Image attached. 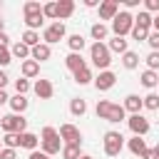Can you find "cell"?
<instances>
[{"label": "cell", "instance_id": "obj_1", "mask_svg": "<svg viewBox=\"0 0 159 159\" xmlns=\"http://www.w3.org/2000/svg\"><path fill=\"white\" fill-rule=\"evenodd\" d=\"M40 152H45L47 157H55V154H60L62 152V139H60V134H57V129L55 127H42V132H40Z\"/></svg>", "mask_w": 159, "mask_h": 159}, {"label": "cell", "instance_id": "obj_2", "mask_svg": "<svg viewBox=\"0 0 159 159\" xmlns=\"http://www.w3.org/2000/svg\"><path fill=\"white\" fill-rule=\"evenodd\" d=\"M89 60H92V65H94L99 72H104V70H109V65H112V52L107 50L104 42H92V47H89Z\"/></svg>", "mask_w": 159, "mask_h": 159}, {"label": "cell", "instance_id": "obj_3", "mask_svg": "<svg viewBox=\"0 0 159 159\" xmlns=\"http://www.w3.org/2000/svg\"><path fill=\"white\" fill-rule=\"evenodd\" d=\"M132 27H134V15L127 12V10H119V12L114 15V20H112V32H114V37L129 35Z\"/></svg>", "mask_w": 159, "mask_h": 159}, {"label": "cell", "instance_id": "obj_4", "mask_svg": "<svg viewBox=\"0 0 159 159\" xmlns=\"http://www.w3.org/2000/svg\"><path fill=\"white\" fill-rule=\"evenodd\" d=\"M0 127H2V132L5 134H22V132H27V119L22 117V114H5V117H0Z\"/></svg>", "mask_w": 159, "mask_h": 159}, {"label": "cell", "instance_id": "obj_5", "mask_svg": "<svg viewBox=\"0 0 159 159\" xmlns=\"http://www.w3.org/2000/svg\"><path fill=\"white\" fill-rule=\"evenodd\" d=\"M102 149H104V154H107V157H119V152L124 149V137H122V132H114V129L104 132Z\"/></svg>", "mask_w": 159, "mask_h": 159}, {"label": "cell", "instance_id": "obj_6", "mask_svg": "<svg viewBox=\"0 0 159 159\" xmlns=\"http://www.w3.org/2000/svg\"><path fill=\"white\" fill-rule=\"evenodd\" d=\"M67 35V30H65V22H52V25H47L45 30H42V42L45 45H55V42H60L62 37Z\"/></svg>", "mask_w": 159, "mask_h": 159}, {"label": "cell", "instance_id": "obj_7", "mask_svg": "<svg viewBox=\"0 0 159 159\" xmlns=\"http://www.w3.org/2000/svg\"><path fill=\"white\" fill-rule=\"evenodd\" d=\"M57 134H60V139H62L65 144H82V132H80L75 124H70V122L60 124Z\"/></svg>", "mask_w": 159, "mask_h": 159}, {"label": "cell", "instance_id": "obj_8", "mask_svg": "<svg viewBox=\"0 0 159 159\" xmlns=\"http://www.w3.org/2000/svg\"><path fill=\"white\" fill-rule=\"evenodd\" d=\"M127 127H129V132L134 137H144L149 132V119L142 117V114H129L127 117Z\"/></svg>", "mask_w": 159, "mask_h": 159}, {"label": "cell", "instance_id": "obj_9", "mask_svg": "<svg viewBox=\"0 0 159 159\" xmlns=\"http://www.w3.org/2000/svg\"><path fill=\"white\" fill-rule=\"evenodd\" d=\"M92 82H94V87H97L99 92H107V89H112V87H114V82H117V75H114L112 70H104V72H99V75H97Z\"/></svg>", "mask_w": 159, "mask_h": 159}, {"label": "cell", "instance_id": "obj_10", "mask_svg": "<svg viewBox=\"0 0 159 159\" xmlns=\"http://www.w3.org/2000/svg\"><path fill=\"white\" fill-rule=\"evenodd\" d=\"M32 92L40 97V99H52V94H55V87H52V82L50 80H35V84H32Z\"/></svg>", "mask_w": 159, "mask_h": 159}, {"label": "cell", "instance_id": "obj_11", "mask_svg": "<svg viewBox=\"0 0 159 159\" xmlns=\"http://www.w3.org/2000/svg\"><path fill=\"white\" fill-rule=\"evenodd\" d=\"M117 12H119V2H117V0H104V2H99V20H114Z\"/></svg>", "mask_w": 159, "mask_h": 159}, {"label": "cell", "instance_id": "obj_12", "mask_svg": "<svg viewBox=\"0 0 159 159\" xmlns=\"http://www.w3.org/2000/svg\"><path fill=\"white\" fill-rule=\"evenodd\" d=\"M50 57H52V50H50V45H45V42L35 45V47L30 50V60H35V62H47Z\"/></svg>", "mask_w": 159, "mask_h": 159}, {"label": "cell", "instance_id": "obj_13", "mask_svg": "<svg viewBox=\"0 0 159 159\" xmlns=\"http://www.w3.org/2000/svg\"><path fill=\"white\" fill-rule=\"evenodd\" d=\"M65 67L75 75V72H80L82 67H87V62H84V57H82L80 52H70V55L65 57Z\"/></svg>", "mask_w": 159, "mask_h": 159}, {"label": "cell", "instance_id": "obj_14", "mask_svg": "<svg viewBox=\"0 0 159 159\" xmlns=\"http://www.w3.org/2000/svg\"><path fill=\"white\" fill-rule=\"evenodd\" d=\"M10 109H12V114H22L27 107H30V99L25 97V94H15V97H10Z\"/></svg>", "mask_w": 159, "mask_h": 159}, {"label": "cell", "instance_id": "obj_15", "mask_svg": "<svg viewBox=\"0 0 159 159\" xmlns=\"http://www.w3.org/2000/svg\"><path fill=\"white\" fill-rule=\"evenodd\" d=\"M122 107H124V112L139 114L144 104H142V97H139V94H127V97H124V104H122Z\"/></svg>", "mask_w": 159, "mask_h": 159}, {"label": "cell", "instance_id": "obj_16", "mask_svg": "<svg viewBox=\"0 0 159 159\" xmlns=\"http://www.w3.org/2000/svg\"><path fill=\"white\" fill-rule=\"evenodd\" d=\"M72 12H75V0H60L57 2V20L60 22L72 17Z\"/></svg>", "mask_w": 159, "mask_h": 159}, {"label": "cell", "instance_id": "obj_17", "mask_svg": "<svg viewBox=\"0 0 159 159\" xmlns=\"http://www.w3.org/2000/svg\"><path fill=\"white\" fill-rule=\"evenodd\" d=\"M122 119H127V112H124V107L122 104H109V112H107V119L104 122H112V124H117V122H122Z\"/></svg>", "mask_w": 159, "mask_h": 159}, {"label": "cell", "instance_id": "obj_18", "mask_svg": "<svg viewBox=\"0 0 159 159\" xmlns=\"http://www.w3.org/2000/svg\"><path fill=\"white\" fill-rule=\"evenodd\" d=\"M37 144H40V137H37V134H32V132H22V134H20V147H22V149L35 152Z\"/></svg>", "mask_w": 159, "mask_h": 159}, {"label": "cell", "instance_id": "obj_19", "mask_svg": "<svg viewBox=\"0 0 159 159\" xmlns=\"http://www.w3.org/2000/svg\"><path fill=\"white\" fill-rule=\"evenodd\" d=\"M89 35H92V40H94V42H102V40H107L109 27H107L104 22H94V25L89 27Z\"/></svg>", "mask_w": 159, "mask_h": 159}, {"label": "cell", "instance_id": "obj_20", "mask_svg": "<svg viewBox=\"0 0 159 159\" xmlns=\"http://www.w3.org/2000/svg\"><path fill=\"white\" fill-rule=\"evenodd\" d=\"M139 82L147 87V89H154L157 84H159V72H152V70H144L142 75H139Z\"/></svg>", "mask_w": 159, "mask_h": 159}, {"label": "cell", "instance_id": "obj_21", "mask_svg": "<svg viewBox=\"0 0 159 159\" xmlns=\"http://www.w3.org/2000/svg\"><path fill=\"white\" fill-rule=\"evenodd\" d=\"M37 75H40V62H35V60H25V62H22V77L30 80V77H37Z\"/></svg>", "mask_w": 159, "mask_h": 159}, {"label": "cell", "instance_id": "obj_22", "mask_svg": "<svg viewBox=\"0 0 159 159\" xmlns=\"http://www.w3.org/2000/svg\"><path fill=\"white\" fill-rule=\"evenodd\" d=\"M127 147H129V152H132L134 157H142L144 149H147V142H144L142 137H132V139L127 142Z\"/></svg>", "mask_w": 159, "mask_h": 159}, {"label": "cell", "instance_id": "obj_23", "mask_svg": "<svg viewBox=\"0 0 159 159\" xmlns=\"http://www.w3.org/2000/svg\"><path fill=\"white\" fill-rule=\"evenodd\" d=\"M67 45H70V50H72V52H80V55H82V50H84V45H87V42H84V37H82L80 32H75V35H70V37H67Z\"/></svg>", "mask_w": 159, "mask_h": 159}, {"label": "cell", "instance_id": "obj_24", "mask_svg": "<svg viewBox=\"0 0 159 159\" xmlns=\"http://www.w3.org/2000/svg\"><path fill=\"white\" fill-rule=\"evenodd\" d=\"M107 50H109V52H119V55H124L129 47H127V40H124V37H112V40L107 42Z\"/></svg>", "mask_w": 159, "mask_h": 159}, {"label": "cell", "instance_id": "obj_25", "mask_svg": "<svg viewBox=\"0 0 159 159\" xmlns=\"http://www.w3.org/2000/svg\"><path fill=\"white\" fill-rule=\"evenodd\" d=\"M10 55L25 62V60H30V47H27V45H22V42H15V45L10 47Z\"/></svg>", "mask_w": 159, "mask_h": 159}, {"label": "cell", "instance_id": "obj_26", "mask_svg": "<svg viewBox=\"0 0 159 159\" xmlns=\"http://www.w3.org/2000/svg\"><path fill=\"white\" fill-rule=\"evenodd\" d=\"M122 65H124V70H137V67H139V55L132 52V50H127V52L122 55Z\"/></svg>", "mask_w": 159, "mask_h": 159}, {"label": "cell", "instance_id": "obj_27", "mask_svg": "<svg viewBox=\"0 0 159 159\" xmlns=\"http://www.w3.org/2000/svg\"><path fill=\"white\" fill-rule=\"evenodd\" d=\"M62 159H80L82 157V149H80V144H62Z\"/></svg>", "mask_w": 159, "mask_h": 159}, {"label": "cell", "instance_id": "obj_28", "mask_svg": "<svg viewBox=\"0 0 159 159\" xmlns=\"http://www.w3.org/2000/svg\"><path fill=\"white\" fill-rule=\"evenodd\" d=\"M25 25H27V30H35V32H37V27L45 25L42 12H37V15H25Z\"/></svg>", "mask_w": 159, "mask_h": 159}, {"label": "cell", "instance_id": "obj_29", "mask_svg": "<svg viewBox=\"0 0 159 159\" xmlns=\"http://www.w3.org/2000/svg\"><path fill=\"white\" fill-rule=\"evenodd\" d=\"M22 45H27L30 50L35 47V45H40V32H35V30H25L22 32V40H20Z\"/></svg>", "mask_w": 159, "mask_h": 159}, {"label": "cell", "instance_id": "obj_30", "mask_svg": "<svg viewBox=\"0 0 159 159\" xmlns=\"http://www.w3.org/2000/svg\"><path fill=\"white\" fill-rule=\"evenodd\" d=\"M70 112H72L75 117H82V114L87 112V102H84L82 97H75V99L70 102Z\"/></svg>", "mask_w": 159, "mask_h": 159}, {"label": "cell", "instance_id": "obj_31", "mask_svg": "<svg viewBox=\"0 0 159 159\" xmlns=\"http://www.w3.org/2000/svg\"><path fill=\"white\" fill-rule=\"evenodd\" d=\"M142 104H144V109L157 112L159 109V92H149L147 97H142Z\"/></svg>", "mask_w": 159, "mask_h": 159}, {"label": "cell", "instance_id": "obj_32", "mask_svg": "<svg viewBox=\"0 0 159 159\" xmlns=\"http://www.w3.org/2000/svg\"><path fill=\"white\" fill-rule=\"evenodd\" d=\"M134 25H139V27H144V30H152V15L144 12V10H139V12L134 15Z\"/></svg>", "mask_w": 159, "mask_h": 159}, {"label": "cell", "instance_id": "obj_33", "mask_svg": "<svg viewBox=\"0 0 159 159\" xmlns=\"http://www.w3.org/2000/svg\"><path fill=\"white\" fill-rule=\"evenodd\" d=\"M92 80H94V77H92V70H89V67H82L80 72H75V82H77V84H89Z\"/></svg>", "mask_w": 159, "mask_h": 159}, {"label": "cell", "instance_id": "obj_34", "mask_svg": "<svg viewBox=\"0 0 159 159\" xmlns=\"http://www.w3.org/2000/svg\"><path fill=\"white\" fill-rule=\"evenodd\" d=\"M42 17H50V20H55V22H57V2H55V0L42 5Z\"/></svg>", "mask_w": 159, "mask_h": 159}, {"label": "cell", "instance_id": "obj_35", "mask_svg": "<svg viewBox=\"0 0 159 159\" xmlns=\"http://www.w3.org/2000/svg\"><path fill=\"white\" fill-rule=\"evenodd\" d=\"M22 12H25V15H37V12H42V5H40L37 0H27V2L22 5Z\"/></svg>", "mask_w": 159, "mask_h": 159}, {"label": "cell", "instance_id": "obj_36", "mask_svg": "<svg viewBox=\"0 0 159 159\" xmlns=\"http://www.w3.org/2000/svg\"><path fill=\"white\" fill-rule=\"evenodd\" d=\"M149 32H152V30H144V27H139V25H134L129 35H132V37H134L137 42H147V37H149Z\"/></svg>", "mask_w": 159, "mask_h": 159}, {"label": "cell", "instance_id": "obj_37", "mask_svg": "<svg viewBox=\"0 0 159 159\" xmlns=\"http://www.w3.org/2000/svg\"><path fill=\"white\" fill-rule=\"evenodd\" d=\"M2 144H5L7 149H17V147H20V134H5V137H2Z\"/></svg>", "mask_w": 159, "mask_h": 159}, {"label": "cell", "instance_id": "obj_38", "mask_svg": "<svg viewBox=\"0 0 159 159\" xmlns=\"http://www.w3.org/2000/svg\"><path fill=\"white\" fill-rule=\"evenodd\" d=\"M30 80H25V77H20V80H15V92L17 94H25V92H30Z\"/></svg>", "mask_w": 159, "mask_h": 159}, {"label": "cell", "instance_id": "obj_39", "mask_svg": "<svg viewBox=\"0 0 159 159\" xmlns=\"http://www.w3.org/2000/svg\"><path fill=\"white\" fill-rule=\"evenodd\" d=\"M147 70H152V72L159 70V52H149L147 55Z\"/></svg>", "mask_w": 159, "mask_h": 159}, {"label": "cell", "instance_id": "obj_40", "mask_svg": "<svg viewBox=\"0 0 159 159\" xmlns=\"http://www.w3.org/2000/svg\"><path fill=\"white\" fill-rule=\"evenodd\" d=\"M12 62V55H10V47H2L0 45V67H7Z\"/></svg>", "mask_w": 159, "mask_h": 159}, {"label": "cell", "instance_id": "obj_41", "mask_svg": "<svg viewBox=\"0 0 159 159\" xmlns=\"http://www.w3.org/2000/svg\"><path fill=\"white\" fill-rule=\"evenodd\" d=\"M147 42H149V47H152V52H159V32H157V30H152V32H149V37H147Z\"/></svg>", "mask_w": 159, "mask_h": 159}, {"label": "cell", "instance_id": "obj_42", "mask_svg": "<svg viewBox=\"0 0 159 159\" xmlns=\"http://www.w3.org/2000/svg\"><path fill=\"white\" fill-rule=\"evenodd\" d=\"M144 12H159V0H144Z\"/></svg>", "mask_w": 159, "mask_h": 159}, {"label": "cell", "instance_id": "obj_43", "mask_svg": "<svg viewBox=\"0 0 159 159\" xmlns=\"http://www.w3.org/2000/svg\"><path fill=\"white\" fill-rule=\"evenodd\" d=\"M0 159H17V152H15V149L2 147V149H0Z\"/></svg>", "mask_w": 159, "mask_h": 159}, {"label": "cell", "instance_id": "obj_44", "mask_svg": "<svg viewBox=\"0 0 159 159\" xmlns=\"http://www.w3.org/2000/svg\"><path fill=\"white\" fill-rule=\"evenodd\" d=\"M27 159H50V157H47L45 152H37V149H35V152H30V157H27Z\"/></svg>", "mask_w": 159, "mask_h": 159}, {"label": "cell", "instance_id": "obj_45", "mask_svg": "<svg viewBox=\"0 0 159 159\" xmlns=\"http://www.w3.org/2000/svg\"><path fill=\"white\" fill-rule=\"evenodd\" d=\"M139 159H157V154H154V149H149V147H147V149H144V154H142Z\"/></svg>", "mask_w": 159, "mask_h": 159}, {"label": "cell", "instance_id": "obj_46", "mask_svg": "<svg viewBox=\"0 0 159 159\" xmlns=\"http://www.w3.org/2000/svg\"><path fill=\"white\" fill-rule=\"evenodd\" d=\"M0 45H2V47H7V45H10V37H7V32H0Z\"/></svg>", "mask_w": 159, "mask_h": 159}, {"label": "cell", "instance_id": "obj_47", "mask_svg": "<svg viewBox=\"0 0 159 159\" xmlns=\"http://www.w3.org/2000/svg\"><path fill=\"white\" fill-rule=\"evenodd\" d=\"M7 102H10L7 92H5V89H0V107H2V104H7Z\"/></svg>", "mask_w": 159, "mask_h": 159}, {"label": "cell", "instance_id": "obj_48", "mask_svg": "<svg viewBox=\"0 0 159 159\" xmlns=\"http://www.w3.org/2000/svg\"><path fill=\"white\" fill-rule=\"evenodd\" d=\"M152 30H157V32H159V12H157V15H152Z\"/></svg>", "mask_w": 159, "mask_h": 159}, {"label": "cell", "instance_id": "obj_49", "mask_svg": "<svg viewBox=\"0 0 159 159\" xmlns=\"http://www.w3.org/2000/svg\"><path fill=\"white\" fill-rule=\"evenodd\" d=\"M5 84H7V75L0 70V89H5Z\"/></svg>", "mask_w": 159, "mask_h": 159}, {"label": "cell", "instance_id": "obj_50", "mask_svg": "<svg viewBox=\"0 0 159 159\" xmlns=\"http://www.w3.org/2000/svg\"><path fill=\"white\" fill-rule=\"evenodd\" d=\"M84 7H99L97 0H84Z\"/></svg>", "mask_w": 159, "mask_h": 159}, {"label": "cell", "instance_id": "obj_51", "mask_svg": "<svg viewBox=\"0 0 159 159\" xmlns=\"http://www.w3.org/2000/svg\"><path fill=\"white\" fill-rule=\"evenodd\" d=\"M124 5H127V7H137V5H139V0H124Z\"/></svg>", "mask_w": 159, "mask_h": 159}, {"label": "cell", "instance_id": "obj_52", "mask_svg": "<svg viewBox=\"0 0 159 159\" xmlns=\"http://www.w3.org/2000/svg\"><path fill=\"white\" fill-rule=\"evenodd\" d=\"M152 149H154V154H157V159H159V144H157V147H152Z\"/></svg>", "mask_w": 159, "mask_h": 159}, {"label": "cell", "instance_id": "obj_53", "mask_svg": "<svg viewBox=\"0 0 159 159\" xmlns=\"http://www.w3.org/2000/svg\"><path fill=\"white\" fill-rule=\"evenodd\" d=\"M80 159H94V157H89V154H82V157H80Z\"/></svg>", "mask_w": 159, "mask_h": 159}, {"label": "cell", "instance_id": "obj_54", "mask_svg": "<svg viewBox=\"0 0 159 159\" xmlns=\"http://www.w3.org/2000/svg\"><path fill=\"white\" fill-rule=\"evenodd\" d=\"M0 32H5V30H2V20H0Z\"/></svg>", "mask_w": 159, "mask_h": 159}, {"label": "cell", "instance_id": "obj_55", "mask_svg": "<svg viewBox=\"0 0 159 159\" xmlns=\"http://www.w3.org/2000/svg\"><path fill=\"white\" fill-rule=\"evenodd\" d=\"M0 149H2V139H0Z\"/></svg>", "mask_w": 159, "mask_h": 159}, {"label": "cell", "instance_id": "obj_56", "mask_svg": "<svg viewBox=\"0 0 159 159\" xmlns=\"http://www.w3.org/2000/svg\"><path fill=\"white\" fill-rule=\"evenodd\" d=\"M157 87H159V84H157Z\"/></svg>", "mask_w": 159, "mask_h": 159}]
</instances>
